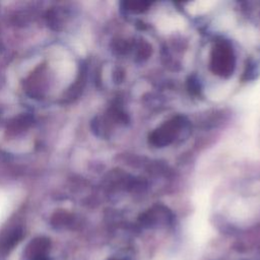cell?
I'll return each mask as SVG.
<instances>
[{"label":"cell","instance_id":"obj_1","mask_svg":"<svg viewBox=\"0 0 260 260\" xmlns=\"http://www.w3.org/2000/svg\"><path fill=\"white\" fill-rule=\"evenodd\" d=\"M212 66L217 74H230L235 66V56L230 45L226 43H218L212 55Z\"/></svg>","mask_w":260,"mask_h":260},{"label":"cell","instance_id":"obj_2","mask_svg":"<svg viewBox=\"0 0 260 260\" xmlns=\"http://www.w3.org/2000/svg\"><path fill=\"white\" fill-rule=\"evenodd\" d=\"M48 247V243L45 241H38L31 243V246L29 247V252H27L28 257L31 260H49Z\"/></svg>","mask_w":260,"mask_h":260}]
</instances>
